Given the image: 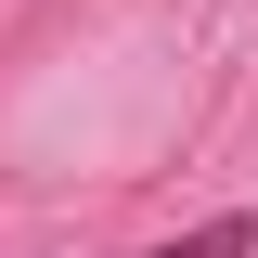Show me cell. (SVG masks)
<instances>
[{
    "instance_id": "1",
    "label": "cell",
    "mask_w": 258,
    "mask_h": 258,
    "mask_svg": "<svg viewBox=\"0 0 258 258\" xmlns=\"http://www.w3.org/2000/svg\"><path fill=\"white\" fill-rule=\"evenodd\" d=\"M155 258H258V220H207V232H181V245H155Z\"/></svg>"
}]
</instances>
